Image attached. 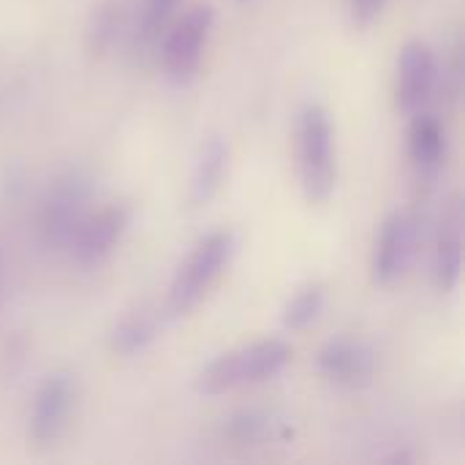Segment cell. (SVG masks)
Returning <instances> with one entry per match:
<instances>
[{"label": "cell", "instance_id": "6da1fadb", "mask_svg": "<svg viewBox=\"0 0 465 465\" xmlns=\"http://www.w3.org/2000/svg\"><path fill=\"white\" fill-rule=\"evenodd\" d=\"M234 253H237V234L229 229L210 232L204 240H199L169 283L163 311H161L163 319L180 322L191 311H196L199 302L210 294V289L229 270Z\"/></svg>", "mask_w": 465, "mask_h": 465}, {"label": "cell", "instance_id": "7a4b0ae2", "mask_svg": "<svg viewBox=\"0 0 465 465\" xmlns=\"http://www.w3.org/2000/svg\"><path fill=\"white\" fill-rule=\"evenodd\" d=\"M292 362V346L281 338H264L251 346L215 357L199 376L196 390L202 395H223L240 387H253L275 379Z\"/></svg>", "mask_w": 465, "mask_h": 465}, {"label": "cell", "instance_id": "3957f363", "mask_svg": "<svg viewBox=\"0 0 465 465\" xmlns=\"http://www.w3.org/2000/svg\"><path fill=\"white\" fill-rule=\"evenodd\" d=\"M300 185L311 204H324L338 185V150L335 131L322 104H308L297 128Z\"/></svg>", "mask_w": 465, "mask_h": 465}, {"label": "cell", "instance_id": "277c9868", "mask_svg": "<svg viewBox=\"0 0 465 465\" xmlns=\"http://www.w3.org/2000/svg\"><path fill=\"white\" fill-rule=\"evenodd\" d=\"M93 183L84 172L60 174L41 202V242L52 251H68L79 226L90 215Z\"/></svg>", "mask_w": 465, "mask_h": 465}, {"label": "cell", "instance_id": "5b68a950", "mask_svg": "<svg viewBox=\"0 0 465 465\" xmlns=\"http://www.w3.org/2000/svg\"><path fill=\"white\" fill-rule=\"evenodd\" d=\"M215 25L213 5H193L161 35V68L174 87H185L199 74L210 33Z\"/></svg>", "mask_w": 465, "mask_h": 465}, {"label": "cell", "instance_id": "8992f818", "mask_svg": "<svg viewBox=\"0 0 465 465\" xmlns=\"http://www.w3.org/2000/svg\"><path fill=\"white\" fill-rule=\"evenodd\" d=\"M417 234H420V223L411 213L395 210L384 218L371 253V278L376 286L390 289L406 275L414 259Z\"/></svg>", "mask_w": 465, "mask_h": 465}, {"label": "cell", "instance_id": "52a82bcc", "mask_svg": "<svg viewBox=\"0 0 465 465\" xmlns=\"http://www.w3.org/2000/svg\"><path fill=\"white\" fill-rule=\"evenodd\" d=\"M131 221H134V207L128 202H114L101 207L98 213H90L68 245L74 262L84 270L104 264L123 242Z\"/></svg>", "mask_w": 465, "mask_h": 465}, {"label": "cell", "instance_id": "ba28073f", "mask_svg": "<svg viewBox=\"0 0 465 465\" xmlns=\"http://www.w3.org/2000/svg\"><path fill=\"white\" fill-rule=\"evenodd\" d=\"M74 395H76L74 381L63 371L41 381L30 409V441L35 447H52L63 436L71 417Z\"/></svg>", "mask_w": 465, "mask_h": 465}, {"label": "cell", "instance_id": "9c48e42d", "mask_svg": "<svg viewBox=\"0 0 465 465\" xmlns=\"http://www.w3.org/2000/svg\"><path fill=\"white\" fill-rule=\"evenodd\" d=\"M439 84V60L436 52L425 41H409L398 57V82H395V104L401 112H420Z\"/></svg>", "mask_w": 465, "mask_h": 465}, {"label": "cell", "instance_id": "30bf717a", "mask_svg": "<svg viewBox=\"0 0 465 465\" xmlns=\"http://www.w3.org/2000/svg\"><path fill=\"white\" fill-rule=\"evenodd\" d=\"M316 368L327 381L346 390H360L373 381L379 368V354L365 341L335 338L322 346L316 357Z\"/></svg>", "mask_w": 465, "mask_h": 465}, {"label": "cell", "instance_id": "8fae6325", "mask_svg": "<svg viewBox=\"0 0 465 465\" xmlns=\"http://www.w3.org/2000/svg\"><path fill=\"white\" fill-rule=\"evenodd\" d=\"M226 169H229V142L213 134L202 142L193 172H191V183H188L191 207H204L218 196Z\"/></svg>", "mask_w": 465, "mask_h": 465}, {"label": "cell", "instance_id": "7c38bea8", "mask_svg": "<svg viewBox=\"0 0 465 465\" xmlns=\"http://www.w3.org/2000/svg\"><path fill=\"white\" fill-rule=\"evenodd\" d=\"M463 275V215L455 204L441 223L436 253H433V281L444 294H452Z\"/></svg>", "mask_w": 465, "mask_h": 465}, {"label": "cell", "instance_id": "4fadbf2b", "mask_svg": "<svg viewBox=\"0 0 465 465\" xmlns=\"http://www.w3.org/2000/svg\"><path fill=\"white\" fill-rule=\"evenodd\" d=\"M447 136L436 114L430 112H414L409 123V158L420 177H436L444 161Z\"/></svg>", "mask_w": 465, "mask_h": 465}, {"label": "cell", "instance_id": "5bb4252c", "mask_svg": "<svg viewBox=\"0 0 465 465\" xmlns=\"http://www.w3.org/2000/svg\"><path fill=\"white\" fill-rule=\"evenodd\" d=\"M155 335H158V319L147 311H136L114 324L109 335V346L120 357H136L155 341Z\"/></svg>", "mask_w": 465, "mask_h": 465}, {"label": "cell", "instance_id": "9a60e30c", "mask_svg": "<svg viewBox=\"0 0 465 465\" xmlns=\"http://www.w3.org/2000/svg\"><path fill=\"white\" fill-rule=\"evenodd\" d=\"M324 302H327V289H324V283H319V281L305 283V286L297 289V294L286 302L283 316H281L283 327H286L289 332H302V330H308L311 324L319 322V316H322V311H324Z\"/></svg>", "mask_w": 465, "mask_h": 465}, {"label": "cell", "instance_id": "2e32d148", "mask_svg": "<svg viewBox=\"0 0 465 465\" xmlns=\"http://www.w3.org/2000/svg\"><path fill=\"white\" fill-rule=\"evenodd\" d=\"M180 0H144L142 5V16H139V41L142 46H153L161 41L166 25L172 22L174 11H177Z\"/></svg>", "mask_w": 465, "mask_h": 465}, {"label": "cell", "instance_id": "e0dca14e", "mask_svg": "<svg viewBox=\"0 0 465 465\" xmlns=\"http://www.w3.org/2000/svg\"><path fill=\"white\" fill-rule=\"evenodd\" d=\"M114 27H117V19H114V14H112V8H104L98 16H95V22H93V30H90V49L95 52H101V49H106L109 44H112V38H114Z\"/></svg>", "mask_w": 465, "mask_h": 465}, {"label": "cell", "instance_id": "ac0fdd59", "mask_svg": "<svg viewBox=\"0 0 465 465\" xmlns=\"http://www.w3.org/2000/svg\"><path fill=\"white\" fill-rule=\"evenodd\" d=\"M384 5H387V0H349L351 22L360 25V27H368L384 11Z\"/></svg>", "mask_w": 465, "mask_h": 465}]
</instances>
